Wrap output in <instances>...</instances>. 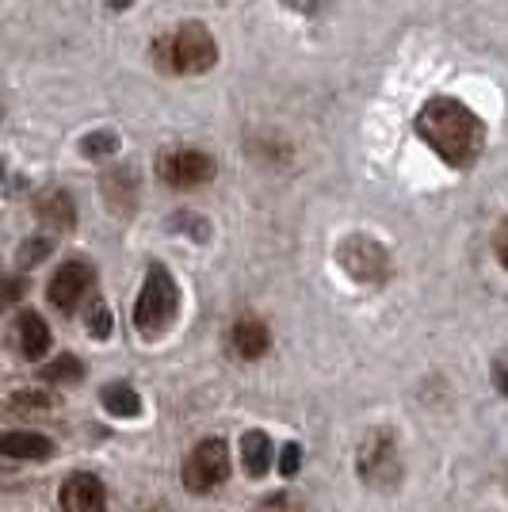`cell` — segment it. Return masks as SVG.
<instances>
[{
  "mask_svg": "<svg viewBox=\"0 0 508 512\" xmlns=\"http://www.w3.org/2000/svg\"><path fill=\"white\" fill-rule=\"evenodd\" d=\"M413 127H417L424 146L436 153L440 161H447L451 169H470L482 157V146H486L482 119L463 100H451V96H432L417 111Z\"/></svg>",
  "mask_w": 508,
  "mask_h": 512,
  "instance_id": "1",
  "label": "cell"
},
{
  "mask_svg": "<svg viewBox=\"0 0 508 512\" xmlns=\"http://www.w3.org/2000/svg\"><path fill=\"white\" fill-rule=\"evenodd\" d=\"M153 62L161 73H172V77H195L218 62V43L203 23H184L153 43Z\"/></svg>",
  "mask_w": 508,
  "mask_h": 512,
  "instance_id": "2",
  "label": "cell"
},
{
  "mask_svg": "<svg viewBox=\"0 0 508 512\" xmlns=\"http://www.w3.org/2000/svg\"><path fill=\"white\" fill-rule=\"evenodd\" d=\"M176 306H180V291H176V279L165 264H149L146 283H142V295L134 302V329L142 337H161L176 318Z\"/></svg>",
  "mask_w": 508,
  "mask_h": 512,
  "instance_id": "3",
  "label": "cell"
},
{
  "mask_svg": "<svg viewBox=\"0 0 508 512\" xmlns=\"http://www.w3.org/2000/svg\"><path fill=\"white\" fill-rule=\"evenodd\" d=\"M226 478H230V448H226V440L211 436V440L191 448V455L184 459V486L191 493H211Z\"/></svg>",
  "mask_w": 508,
  "mask_h": 512,
  "instance_id": "4",
  "label": "cell"
},
{
  "mask_svg": "<svg viewBox=\"0 0 508 512\" xmlns=\"http://www.w3.org/2000/svg\"><path fill=\"white\" fill-rule=\"evenodd\" d=\"M214 172H218V165H214L211 153L191 150V146H180V150H165L161 157H157V176H161V184H169V188H180V192L211 184Z\"/></svg>",
  "mask_w": 508,
  "mask_h": 512,
  "instance_id": "5",
  "label": "cell"
},
{
  "mask_svg": "<svg viewBox=\"0 0 508 512\" xmlns=\"http://www.w3.org/2000/svg\"><path fill=\"white\" fill-rule=\"evenodd\" d=\"M340 268L348 272L352 279H360V283H371V287H379L390 279V256L382 249L379 241H371V237H348L344 245H340Z\"/></svg>",
  "mask_w": 508,
  "mask_h": 512,
  "instance_id": "6",
  "label": "cell"
},
{
  "mask_svg": "<svg viewBox=\"0 0 508 512\" xmlns=\"http://www.w3.org/2000/svg\"><path fill=\"white\" fill-rule=\"evenodd\" d=\"M356 467H360V478L367 486H394L398 474H402V463H398V451H394V436L390 432H371L363 440L360 455H356Z\"/></svg>",
  "mask_w": 508,
  "mask_h": 512,
  "instance_id": "7",
  "label": "cell"
},
{
  "mask_svg": "<svg viewBox=\"0 0 508 512\" xmlns=\"http://www.w3.org/2000/svg\"><path fill=\"white\" fill-rule=\"evenodd\" d=\"M92 283H96V272H92L88 260H65L62 268L50 276L46 299H50V306H58L62 314H73L85 302L88 291H92Z\"/></svg>",
  "mask_w": 508,
  "mask_h": 512,
  "instance_id": "8",
  "label": "cell"
},
{
  "mask_svg": "<svg viewBox=\"0 0 508 512\" xmlns=\"http://www.w3.org/2000/svg\"><path fill=\"white\" fill-rule=\"evenodd\" d=\"M62 512H107V490L96 474H69L62 486Z\"/></svg>",
  "mask_w": 508,
  "mask_h": 512,
  "instance_id": "9",
  "label": "cell"
},
{
  "mask_svg": "<svg viewBox=\"0 0 508 512\" xmlns=\"http://www.w3.org/2000/svg\"><path fill=\"white\" fill-rule=\"evenodd\" d=\"M268 348H272V333H268L264 321L253 318V314H245V318L233 321V329H230L233 356H241V360H260Z\"/></svg>",
  "mask_w": 508,
  "mask_h": 512,
  "instance_id": "10",
  "label": "cell"
},
{
  "mask_svg": "<svg viewBox=\"0 0 508 512\" xmlns=\"http://www.w3.org/2000/svg\"><path fill=\"white\" fill-rule=\"evenodd\" d=\"M35 214H39V222L50 226V230H73V222H77V207H73V195L62 192V188H50L35 199Z\"/></svg>",
  "mask_w": 508,
  "mask_h": 512,
  "instance_id": "11",
  "label": "cell"
},
{
  "mask_svg": "<svg viewBox=\"0 0 508 512\" xmlns=\"http://www.w3.org/2000/svg\"><path fill=\"white\" fill-rule=\"evenodd\" d=\"M0 455H8V459H50L54 440H46L39 432H4L0 436Z\"/></svg>",
  "mask_w": 508,
  "mask_h": 512,
  "instance_id": "12",
  "label": "cell"
},
{
  "mask_svg": "<svg viewBox=\"0 0 508 512\" xmlns=\"http://www.w3.org/2000/svg\"><path fill=\"white\" fill-rule=\"evenodd\" d=\"M20 352L23 360H43L46 352H50V325L35 310H23L20 314Z\"/></svg>",
  "mask_w": 508,
  "mask_h": 512,
  "instance_id": "13",
  "label": "cell"
},
{
  "mask_svg": "<svg viewBox=\"0 0 508 512\" xmlns=\"http://www.w3.org/2000/svg\"><path fill=\"white\" fill-rule=\"evenodd\" d=\"M241 463H245V474L260 478L264 470L272 467V436L260 432V428L245 432V440H241Z\"/></svg>",
  "mask_w": 508,
  "mask_h": 512,
  "instance_id": "14",
  "label": "cell"
},
{
  "mask_svg": "<svg viewBox=\"0 0 508 512\" xmlns=\"http://www.w3.org/2000/svg\"><path fill=\"white\" fill-rule=\"evenodd\" d=\"M104 406H107V413H115V417H138V413H142V398H138L127 383H111L104 390Z\"/></svg>",
  "mask_w": 508,
  "mask_h": 512,
  "instance_id": "15",
  "label": "cell"
},
{
  "mask_svg": "<svg viewBox=\"0 0 508 512\" xmlns=\"http://www.w3.org/2000/svg\"><path fill=\"white\" fill-rule=\"evenodd\" d=\"M81 375H85V363L77 356H58V360L46 363L39 371V379H46V383H77Z\"/></svg>",
  "mask_w": 508,
  "mask_h": 512,
  "instance_id": "16",
  "label": "cell"
},
{
  "mask_svg": "<svg viewBox=\"0 0 508 512\" xmlns=\"http://www.w3.org/2000/svg\"><path fill=\"white\" fill-rule=\"evenodd\" d=\"M8 406L16 409V413H50V409H54V398H50L46 390H20V394L8 398Z\"/></svg>",
  "mask_w": 508,
  "mask_h": 512,
  "instance_id": "17",
  "label": "cell"
},
{
  "mask_svg": "<svg viewBox=\"0 0 508 512\" xmlns=\"http://www.w3.org/2000/svg\"><path fill=\"white\" fill-rule=\"evenodd\" d=\"M115 150H119V138H115L111 130H96V134H88L85 142H81V153H85V157H92V161L111 157Z\"/></svg>",
  "mask_w": 508,
  "mask_h": 512,
  "instance_id": "18",
  "label": "cell"
},
{
  "mask_svg": "<svg viewBox=\"0 0 508 512\" xmlns=\"http://www.w3.org/2000/svg\"><path fill=\"white\" fill-rule=\"evenodd\" d=\"M50 249H54L50 237H31V241H23L20 245V264L23 268H35L43 256H50Z\"/></svg>",
  "mask_w": 508,
  "mask_h": 512,
  "instance_id": "19",
  "label": "cell"
},
{
  "mask_svg": "<svg viewBox=\"0 0 508 512\" xmlns=\"http://www.w3.org/2000/svg\"><path fill=\"white\" fill-rule=\"evenodd\" d=\"M88 333L100 337V341L111 337V314H107L104 302H92V306H88Z\"/></svg>",
  "mask_w": 508,
  "mask_h": 512,
  "instance_id": "20",
  "label": "cell"
},
{
  "mask_svg": "<svg viewBox=\"0 0 508 512\" xmlns=\"http://www.w3.org/2000/svg\"><path fill=\"white\" fill-rule=\"evenodd\" d=\"M27 295V279L23 276H0V306H12Z\"/></svg>",
  "mask_w": 508,
  "mask_h": 512,
  "instance_id": "21",
  "label": "cell"
},
{
  "mask_svg": "<svg viewBox=\"0 0 508 512\" xmlns=\"http://www.w3.org/2000/svg\"><path fill=\"white\" fill-rule=\"evenodd\" d=\"M260 512H306V509H302V501L291 497V493H272V497L260 505Z\"/></svg>",
  "mask_w": 508,
  "mask_h": 512,
  "instance_id": "22",
  "label": "cell"
},
{
  "mask_svg": "<svg viewBox=\"0 0 508 512\" xmlns=\"http://www.w3.org/2000/svg\"><path fill=\"white\" fill-rule=\"evenodd\" d=\"M298 467H302V448H298V444H287V448H283V455H279V474L295 478Z\"/></svg>",
  "mask_w": 508,
  "mask_h": 512,
  "instance_id": "23",
  "label": "cell"
},
{
  "mask_svg": "<svg viewBox=\"0 0 508 512\" xmlns=\"http://www.w3.org/2000/svg\"><path fill=\"white\" fill-rule=\"evenodd\" d=\"M493 386L508 398V352H501V356L493 360Z\"/></svg>",
  "mask_w": 508,
  "mask_h": 512,
  "instance_id": "24",
  "label": "cell"
},
{
  "mask_svg": "<svg viewBox=\"0 0 508 512\" xmlns=\"http://www.w3.org/2000/svg\"><path fill=\"white\" fill-rule=\"evenodd\" d=\"M493 249H497V260L508 268V222H501V230L493 237Z\"/></svg>",
  "mask_w": 508,
  "mask_h": 512,
  "instance_id": "25",
  "label": "cell"
},
{
  "mask_svg": "<svg viewBox=\"0 0 508 512\" xmlns=\"http://www.w3.org/2000/svg\"><path fill=\"white\" fill-rule=\"evenodd\" d=\"M149 512H169V509H165V505H153V509H149Z\"/></svg>",
  "mask_w": 508,
  "mask_h": 512,
  "instance_id": "26",
  "label": "cell"
},
{
  "mask_svg": "<svg viewBox=\"0 0 508 512\" xmlns=\"http://www.w3.org/2000/svg\"><path fill=\"white\" fill-rule=\"evenodd\" d=\"M0 176H4V161H0Z\"/></svg>",
  "mask_w": 508,
  "mask_h": 512,
  "instance_id": "27",
  "label": "cell"
},
{
  "mask_svg": "<svg viewBox=\"0 0 508 512\" xmlns=\"http://www.w3.org/2000/svg\"><path fill=\"white\" fill-rule=\"evenodd\" d=\"M0 115H4V104H0Z\"/></svg>",
  "mask_w": 508,
  "mask_h": 512,
  "instance_id": "28",
  "label": "cell"
},
{
  "mask_svg": "<svg viewBox=\"0 0 508 512\" xmlns=\"http://www.w3.org/2000/svg\"><path fill=\"white\" fill-rule=\"evenodd\" d=\"M505 486H508V474H505Z\"/></svg>",
  "mask_w": 508,
  "mask_h": 512,
  "instance_id": "29",
  "label": "cell"
}]
</instances>
